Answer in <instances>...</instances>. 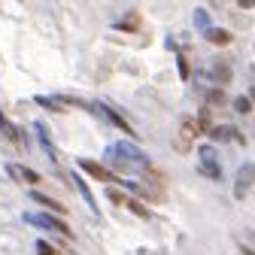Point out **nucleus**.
I'll use <instances>...</instances> for the list:
<instances>
[{"label":"nucleus","mask_w":255,"mask_h":255,"mask_svg":"<svg viewBox=\"0 0 255 255\" xmlns=\"http://www.w3.org/2000/svg\"><path fill=\"white\" fill-rule=\"evenodd\" d=\"M110 161L116 164V170H122V173H128V170H134V167H149V158L137 149V146H131V143H116L113 149H110Z\"/></svg>","instance_id":"obj_1"},{"label":"nucleus","mask_w":255,"mask_h":255,"mask_svg":"<svg viewBox=\"0 0 255 255\" xmlns=\"http://www.w3.org/2000/svg\"><path fill=\"white\" fill-rule=\"evenodd\" d=\"M24 222H30V225H40V228H49V231H58V234H64L67 240H73V231L64 225L58 216H46V213H24Z\"/></svg>","instance_id":"obj_2"},{"label":"nucleus","mask_w":255,"mask_h":255,"mask_svg":"<svg viewBox=\"0 0 255 255\" xmlns=\"http://www.w3.org/2000/svg\"><path fill=\"white\" fill-rule=\"evenodd\" d=\"M198 134H201L198 119L185 116V119H182V125H179V134H176V152H188V149H191V143L198 140Z\"/></svg>","instance_id":"obj_3"},{"label":"nucleus","mask_w":255,"mask_h":255,"mask_svg":"<svg viewBox=\"0 0 255 255\" xmlns=\"http://www.w3.org/2000/svg\"><path fill=\"white\" fill-rule=\"evenodd\" d=\"M198 155H201V173L210 176V179H222V167H219L216 149H213V146H201Z\"/></svg>","instance_id":"obj_4"},{"label":"nucleus","mask_w":255,"mask_h":255,"mask_svg":"<svg viewBox=\"0 0 255 255\" xmlns=\"http://www.w3.org/2000/svg\"><path fill=\"white\" fill-rule=\"evenodd\" d=\"M88 107H91L94 113H98V116H104L107 122H113V125L119 128V131H125L128 137H137V134H134V128H131V125H128V122H125V119H122L119 113H113L110 107H104V104H88Z\"/></svg>","instance_id":"obj_5"},{"label":"nucleus","mask_w":255,"mask_h":255,"mask_svg":"<svg viewBox=\"0 0 255 255\" xmlns=\"http://www.w3.org/2000/svg\"><path fill=\"white\" fill-rule=\"evenodd\" d=\"M76 164H79V167H82V170H85L88 176H94V179H104V182H113V179H116V176H113V173H110V170H107L104 164L91 161V158H79Z\"/></svg>","instance_id":"obj_6"},{"label":"nucleus","mask_w":255,"mask_h":255,"mask_svg":"<svg viewBox=\"0 0 255 255\" xmlns=\"http://www.w3.org/2000/svg\"><path fill=\"white\" fill-rule=\"evenodd\" d=\"M255 182V164H243L240 170H237V188H234V198L240 201L243 195H246V188Z\"/></svg>","instance_id":"obj_7"},{"label":"nucleus","mask_w":255,"mask_h":255,"mask_svg":"<svg viewBox=\"0 0 255 255\" xmlns=\"http://www.w3.org/2000/svg\"><path fill=\"white\" fill-rule=\"evenodd\" d=\"M30 198H34L37 204H43L46 210H52L55 216H67V207H64L61 201H55V198H49V195H43V191H30Z\"/></svg>","instance_id":"obj_8"},{"label":"nucleus","mask_w":255,"mask_h":255,"mask_svg":"<svg viewBox=\"0 0 255 255\" xmlns=\"http://www.w3.org/2000/svg\"><path fill=\"white\" fill-rule=\"evenodd\" d=\"M0 134H3L9 143H21V131H18V128H15L3 113H0Z\"/></svg>","instance_id":"obj_9"},{"label":"nucleus","mask_w":255,"mask_h":255,"mask_svg":"<svg viewBox=\"0 0 255 255\" xmlns=\"http://www.w3.org/2000/svg\"><path fill=\"white\" fill-rule=\"evenodd\" d=\"M204 37H207L213 46H228V43H231V34H228V30H222V27H210V30H204Z\"/></svg>","instance_id":"obj_10"},{"label":"nucleus","mask_w":255,"mask_h":255,"mask_svg":"<svg viewBox=\"0 0 255 255\" xmlns=\"http://www.w3.org/2000/svg\"><path fill=\"white\" fill-rule=\"evenodd\" d=\"M213 79L219 85H228L231 82V67H228V64H213Z\"/></svg>","instance_id":"obj_11"},{"label":"nucleus","mask_w":255,"mask_h":255,"mask_svg":"<svg viewBox=\"0 0 255 255\" xmlns=\"http://www.w3.org/2000/svg\"><path fill=\"white\" fill-rule=\"evenodd\" d=\"M9 173H12V176H21L24 182H40V173L27 170V167H15V164H9Z\"/></svg>","instance_id":"obj_12"},{"label":"nucleus","mask_w":255,"mask_h":255,"mask_svg":"<svg viewBox=\"0 0 255 255\" xmlns=\"http://www.w3.org/2000/svg\"><path fill=\"white\" fill-rule=\"evenodd\" d=\"M207 104H210V107H225V104H228V94L222 91V88H213V91L207 94Z\"/></svg>","instance_id":"obj_13"},{"label":"nucleus","mask_w":255,"mask_h":255,"mask_svg":"<svg viewBox=\"0 0 255 255\" xmlns=\"http://www.w3.org/2000/svg\"><path fill=\"white\" fill-rule=\"evenodd\" d=\"M125 204H128V210H131L134 216H140V219H149V216H152V213H149V207H143V204H140L137 198H128Z\"/></svg>","instance_id":"obj_14"},{"label":"nucleus","mask_w":255,"mask_h":255,"mask_svg":"<svg viewBox=\"0 0 255 255\" xmlns=\"http://www.w3.org/2000/svg\"><path fill=\"white\" fill-rule=\"evenodd\" d=\"M237 131H234V128H225V125H222V128H213V131H210V137L216 140V143H225L228 137H234Z\"/></svg>","instance_id":"obj_15"},{"label":"nucleus","mask_w":255,"mask_h":255,"mask_svg":"<svg viewBox=\"0 0 255 255\" xmlns=\"http://www.w3.org/2000/svg\"><path fill=\"white\" fill-rule=\"evenodd\" d=\"M234 110H237L240 116H249V113H252L255 107H252V101L246 98V94H240V98H234Z\"/></svg>","instance_id":"obj_16"},{"label":"nucleus","mask_w":255,"mask_h":255,"mask_svg":"<svg viewBox=\"0 0 255 255\" xmlns=\"http://www.w3.org/2000/svg\"><path fill=\"white\" fill-rule=\"evenodd\" d=\"M137 27H140V15H137V12L125 15V18L119 21V30H137Z\"/></svg>","instance_id":"obj_17"},{"label":"nucleus","mask_w":255,"mask_h":255,"mask_svg":"<svg viewBox=\"0 0 255 255\" xmlns=\"http://www.w3.org/2000/svg\"><path fill=\"white\" fill-rule=\"evenodd\" d=\"M37 255H58V249H55L52 243H46V240H40V243H37Z\"/></svg>","instance_id":"obj_18"},{"label":"nucleus","mask_w":255,"mask_h":255,"mask_svg":"<svg viewBox=\"0 0 255 255\" xmlns=\"http://www.w3.org/2000/svg\"><path fill=\"white\" fill-rule=\"evenodd\" d=\"M37 104H40V107H46V110H55V113H64V107H61V104H52L49 98H37Z\"/></svg>","instance_id":"obj_19"},{"label":"nucleus","mask_w":255,"mask_h":255,"mask_svg":"<svg viewBox=\"0 0 255 255\" xmlns=\"http://www.w3.org/2000/svg\"><path fill=\"white\" fill-rule=\"evenodd\" d=\"M191 76V70H188V61H185V55H179V79H188Z\"/></svg>","instance_id":"obj_20"},{"label":"nucleus","mask_w":255,"mask_h":255,"mask_svg":"<svg viewBox=\"0 0 255 255\" xmlns=\"http://www.w3.org/2000/svg\"><path fill=\"white\" fill-rule=\"evenodd\" d=\"M195 21H198L204 30H210V18H207V12H204V9H198V12H195Z\"/></svg>","instance_id":"obj_21"},{"label":"nucleus","mask_w":255,"mask_h":255,"mask_svg":"<svg viewBox=\"0 0 255 255\" xmlns=\"http://www.w3.org/2000/svg\"><path fill=\"white\" fill-rule=\"evenodd\" d=\"M110 201H113V204H125L128 198L122 195V191H116V188H110Z\"/></svg>","instance_id":"obj_22"},{"label":"nucleus","mask_w":255,"mask_h":255,"mask_svg":"<svg viewBox=\"0 0 255 255\" xmlns=\"http://www.w3.org/2000/svg\"><path fill=\"white\" fill-rule=\"evenodd\" d=\"M237 3H240L243 9H252V6H255V0H237Z\"/></svg>","instance_id":"obj_23"},{"label":"nucleus","mask_w":255,"mask_h":255,"mask_svg":"<svg viewBox=\"0 0 255 255\" xmlns=\"http://www.w3.org/2000/svg\"><path fill=\"white\" fill-rule=\"evenodd\" d=\"M240 255H255V249H249V246H240Z\"/></svg>","instance_id":"obj_24"},{"label":"nucleus","mask_w":255,"mask_h":255,"mask_svg":"<svg viewBox=\"0 0 255 255\" xmlns=\"http://www.w3.org/2000/svg\"><path fill=\"white\" fill-rule=\"evenodd\" d=\"M249 101H252V107H255V88H252V91H249Z\"/></svg>","instance_id":"obj_25"}]
</instances>
